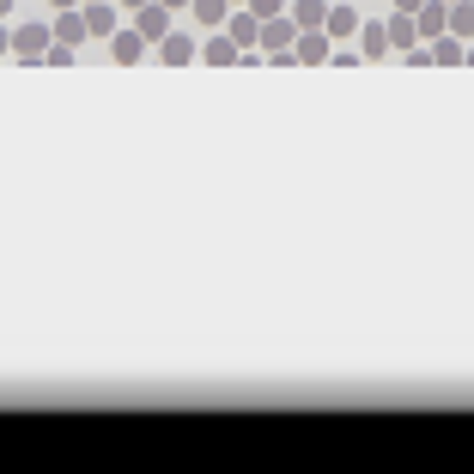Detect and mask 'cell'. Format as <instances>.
Here are the masks:
<instances>
[{
    "mask_svg": "<svg viewBox=\"0 0 474 474\" xmlns=\"http://www.w3.org/2000/svg\"><path fill=\"white\" fill-rule=\"evenodd\" d=\"M450 18H456V31H462V37L474 31V6H456V13H450Z\"/></svg>",
    "mask_w": 474,
    "mask_h": 474,
    "instance_id": "obj_1",
    "label": "cell"
}]
</instances>
